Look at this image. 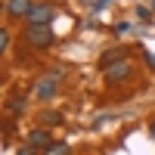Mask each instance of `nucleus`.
<instances>
[{"label": "nucleus", "instance_id": "f257e3e1", "mask_svg": "<svg viewBox=\"0 0 155 155\" xmlns=\"http://www.w3.org/2000/svg\"><path fill=\"white\" fill-rule=\"evenodd\" d=\"M25 41H28L31 47H37V50H47L50 44L56 41V34H53L50 25H31V28L25 31Z\"/></svg>", "mask_w": 155, "mask_h": 155}, {"label": "nucleus", "instance_id": "f03ea898", "mask_svg": "<svg viewBox=\"0 0 155 155\" xmlns=\"http://www.w3.org/2000/svg\"><path fill=\"white\" fill-rule=\"evenodd\" d=\"M53 19H56V6H50V3H34L31 12H28L31 25H50Z\"/></svg>", "mask_w": 155, "mask_h": 155}, {"label": "nucleus", "instance_id": "7ed1b4c3", "mask_svg": "<svg viewBox=\"0 0 155 155\" xmlns=\"http://www.w3.org/2000/svg\"><path fill=\"white\" fill-rule=\"evenodd\" d=\"M31 6H34L31 0H6V12H9L12 19H22V16L28 19V12H31Z\"/></svg>", "mask_w": 155, "mask_h": 155}, {"label": "nucleus", "instance_id": "20e7f679", "mask_svg": "<svg viewBox=\"0 0 155 155\" xmlns=\"http://www.w3.org/2000/svg\"><path fill=\"white\" fill-rule=\"evenodd\" d=\"M127 74H130V62H127V59H121V62H115L112 68H106V78L112 84H118L121 78H127Z\"/></svg>", "mask_w": 155, "mask_h": 155}, {"label": "nucleus", "instance_id": "39448f33", "mask_svg": "<svg viewBox=\"0 0 155 155\" xmlns=\"http://www.w3.org/2000/svg\"><path fill=\"white\" fill-rule=\"evenodd\" d=\"M28 146H31V149H50V146H53V140H50L47 130H41V127H37V130L28 134Z\"/></svg>", "mask_w": 155, "mask_h": 155}, {"label": "nucleus", "instance_id": "423d86ee", "mask_svg": "<svg viewBox=\"0 0 155 155\" xmlns=\"http://www.w3.org/2000/svg\"><path fill=\"white\" fill-rule=\"evenodd\" d=\"M37 96L41 99L56 96V78H41V81H37Z\"/></svg>", "mask_w": 155, "mask_h": 155}, {"label": "nucleus", "instance_id": "0eeeda50", "mask_svg": "<svg viewBox=\"0 0 155 155\" xmlns=\"http://www.w3.org/2000/svg\"><path fill=\"white\" fill-rule=\"evenodd\" d=\"M6 109H9L12 115H22V112H25V99H22V96H12V99L6 102Z\"/></svg>", "mask_w": 155, "mask_h": 155}, {"label": "nucleus", "instance_id": "6e6552de", "mask_svg": "<svg viewBox=\"0 0 155 155\" xmlns=\"http://www.w3.org/2000/svg\"><path fill=\"white\" fill-rule=\"evenodd\" d=\"M44 155H68V143H53L50 149H44Z\"/></svg>", "mask_w": 155, "mask_h": 155}, {"label": "nucleus", "instance_id": "1a4fd4ad", "mask_svg": "<svg viewBox=\"0 0 155 155\" xmlns=\"http://www.w3.org/2000/svg\"><path fill=\"white\" fill-rule=\"evenodd\" d=\"M9 50V31H0V53Z\"/></svg>", "mask_w": 155, "mask_h": 155}, {"label": "nucleus", "instance_id": "9d476101", "mask_svg": "<svg viewBox=\"0 0 155 155\" xmlns=\"http://www.w3.org/2000/svg\"><path fill=\"white\" fill-rule=\"evenodd\" d=\"M44 121H47V124H59V121H62V115H59V112H47V115H44Z\"/></svg>", "mask_w": 155, "mask_h": 155}, {"label": "nucleus", "instance_id": "9b49d317", "mask_svg": "<svg viewBox=\"0 0 155 155\" xmlns=\"http://www.w3.org/2000/svg\"><path fill=\"white\" fill-rule=\"evenodd\" d=\"M137 16H140V19H146V22H149V19H152V12H149L146 6H140V9H137Z\"/></svg>", "mask_w": 155, "mask_h": 155}, {"label": "nucleus", "instance_id": "f8f14e48", "mask_svg": "<svg viewBox=\"0 0 155 155\" xmlns=\"http://www.w3.org/2000/svg\"><path fill=\"white\" fill-rule=\"evenodd\" d=\"M19 155H37V152H34L31 146H22V149H19Z\"/></svg>", "mask_w": 155, "mask_h": 155}, {"label": "nucleus", "instance_id": "ddd939ff", "mask_svg": "<svg viewBox=\"0 0 155 155\" xmlns=\"http://www.w3.org/2000/svg\"><path fill=\"white\" fill-rule=\"evenodd\" d=\"M146 62H149V65L155 68V53H146Z\"/></svg>", "mask_w": 155, "mask_h": 155}, {"label": "nucleus", "instance_id": "4468645a", "mask_svg": "<svg viewBox=\"0 0 155 155\" xmlns=\"http://www.w3.org/2000/svg\"><path fill=\"white\" fill-rule=\"evenodd\" d=\"M149 134H152V137H155V121H152V127H149Z\"/></svg>", "mask_w": 155, "mask_h": 155}, {"label": "nucleus", "instance_id": "2eb2a0df", "mask_svg": "<svg viewBox=\"0 0 155 155\" xmlns=\"http://www.w3.org/2000/svg\"><path fill=\"white\" fill-rule=\"evenodd\" d=\"M152 9H155V0H152Z\"/></svg>", "mask_w": 155, "mask_h": 155}]
</instances>
